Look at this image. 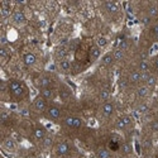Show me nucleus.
Masks as SVG:
<instances>
[{"label":"nucleus","mask_w":158,"mask_h":158,"mask_svg":"<svg viewBox=\"0 0 158 158\" xmlns=\"http://www.w3.org/2000/svg\"><path fill=\"white\" fill-rule=\"evenodd\" d=\"M99 98L101 101H106L109 100V98H110V92H109V90H106V89H104V90H101L100 91V94H99Z\"/></svg>","instance_id":"nucleus-23"},{"label":"nucleus","mask_w":158,"mask_h":158,"mask_svg":"<svg viewBox=\"0 0 158 158\" xmlns=\"http://www.w3.org/2000/svg\"><path fill=\"white\" fill-rule=\"evenodd\" d=\"M120 149L124 154H129L132 152V145L129 143H123V144H120Z\"/></svg>","instance_id":"nucleus-27"},{"label":"nucleus","mask_w":158,"mask_h":158,"mask_svg":"<svg viewBox=\"0 0 158 158\" xmlns=\"http://www.w3.org/2000/svg\"><path fill=\"white\" fill-rule=\"evenodd\" d=\"M56 152H57L58 156H66L70 153V147H68L66 142H60L57 147H56Z\"/></svg>","instance_id":"nucleus-8"},{"label":"nucleus","mask_w":158,"mask_h":158,"mask_svg":"<svg viewBox=\"0 0 158 158\" xmlns=\"http://www.w3.org/2000/svg\"><path fill=\"white\" fill-rule=\"evenodd\" d=\"M156 85H157V79L153 75H149V77L147 79V81H145V86H147L148 89H153Z\"/></svg>","instance_id":"nucleus-18"},{"label":"nucleus","mask_w":158,"mask_h":158,"mask_svg":"<svg viewBox=\"0 0 158 158\" xmlns=\"http://www.w3.org/2000/svg\"><path fill=\"white\" fill-rule=\"evenodd\" d=\"M148 17L149 18H156V17H158V6H156V5H151L148 8Z\"/></svg>","instance_id":"nucleus-20"},{"label":"nucleus","mask_w":158,"mask_h":158,"mask_svg":"<svg viewBox=\"0 0 158 158\" xmlns=\"http://www.w3.org/2000/svg\"><path fill=\"white\" fill-rule=\"evenodd\" d=\"M40 96L46 100H53L55 96H56V92H55L53 89H51V87L42 89V90H40Z\"/></svg>","instance_id":"nucleus-9"},{"label":"nucleus","mask_w":158,"mask_h":158,"mask_svg":"<svg viewBox=\"0 0 158 158\" xmlns=\"http://www.w3.org/2000/svg\"><path fill=\"white\" fill-rule=\"evenodd\" d=\"M0 57L1 58L8 57V51H6L5 47H0Z\"/></svg>","instance_id":"nucleus-31"},{"label":"nucleus","mask_w":158,"mask_h":158,"mask_svg":"<svg viewBox=\"0 0 158 158\" xmlns=\"http://www.w3.org/2000/svg\"><path fill=\"white\" fill-rule=\"evenodd\" d=\"M4 147H5L6 149H9V151H14L15 149V142L10 138H6L5 140H4Z\"/></svg>","instance_id":"nucleus-21"},{"label":"nucleus","mask_w":158,"mask_h":158,"mask_svg":"<svg viewBox=\"0 0 158 158\" xmlns=\"http://www.w3.org/2000/svg\"><path fill=\"white\" fill-rule=\"evenodd\" d=\"M13 22L15 24H18V26H22V24H26L27 23V18H26V15H24L23 11H20V10H17V11H14L13 13Z\"/></svg>","instance_id":"nucleus-5"},{"label":"nucleus","mask_w":158,"mask_h":158,"mask_svg":"<svg viewBox=\"0 0 158 158\" xmlns=\"http://www.w3.org/2000/svg\"><path fill=\"white\" fill-rule=\"evenodd\" d=\"M1 15H3V18H6V17H9L10 15V8H8V3H3Z\"/></svg>","instance_id":"nucleus-26"},{"label":"nucleus","mask_w":158,"mask_h":158,"mask_svg":"<svg viewBox=\"0 0 158 158\" xmlns=\"http://www.w3.org/2000/svg\"><path fill=\"white\" fill-rule=\"evenodd\" d=\"M98 158H111L110 152L105 148H100L98 151Z\"/></svg>","instance_id":"nucleus-22"},{"label":"nucleus","mask_w":158,"mask_h":158,"mask_svg":"<svg viewBox=\"0 0 158 158\" xmlns=\"http://www.w3.org/2000/svg\"><path fill=\"white\" fill-rule=\"evenodd\" d=\"M151 128H152V130L158 132V120H153L152 121V123H151Z\"/></svg>","instance_id":"nucleus-35"},{"label":"nucleus","mask_w":158,"mask_h":158,"mask_svg":"<svg viewBox=\"0 0 158 158\" xmlns=\"http://www.w3.org/2000/svg\"><path fill=\"white\" fill-rule=\"evenodd\" d=\"M51 84H52V79L48 77V76H42V77H39V80H38V86H39L40 90H42V89L50 87Z\"/></svg>","instance_id":"nucleus-10"},{"label":"nucleus","mask_w":158,"mask_h":158,"mask_svg":"<svg viewBox=\"0 0 158 158\" xmlns=\"http://www.w3.org/2000/svg\"><path fill=\"white\" fill-rule=\"evenodd\" d=\"M33 134H34V137H35V139L43 140V139L47 137V132H46V129H44L43 127H37V128L34 129Z\"/></svg>","instance_id":"nucleus-11"},{"label":"nucleus","mask_w":158,"mask_h":158,"mask_svg":"<svg viewBox=\"0 0 158 158\" xmlns=\"http://www.w3.org/2000/svg\"><path fill=\"white\" fill-rule=\"evenodd\" d=\"M138 71L139 72H149V63L147 61H140L138 64Z\"/></svg>","instance_id":"nucleus-19"},{"label":"nucleus","mask_w":158,"mask_h":158,"mask_svg":"<svg viewBox=\"0 0 158 158\" xmlns=\"http://www.w3.org/2000/svg\"><path fill=\"white\" fill-rule=\"evenodd\" d=\"M60 67L62 68L63 71H68L71 68V63H70V61H67V60H61V62H60Z\"/></svg>","instance_id":"nucleus-28"},{"label":"nucleus","mask_w":158,"mask_h":158,"mask_svg":"<svg viewBox=\"0 0 158 158\" xmlns=\"http://www.w3.org/2000/svg\"><path fill=\"white\" fill-rule=\"evenodd\" d=\"M63 124L66 125V127H68V128L79 129V128H81L84 125V121H82V119L77 118V116H67V118H64Z\"/></svg>","instance_id":"nucleus-2"},{"label":"nucleus","mask_w":158,"mask_h":158,"mask_svg":"<svg viewBox=\"0 0 158 158\" xmlns=\"http://www.w3.org/2000/svg\"><path fill=\"white\" fill-rule=\"evenodd\" d=\"M113 62H114V56L113 53H106L101 60V64L103 66H111Z\"/></svg>","instance_id":"nucleus-16"},{"label":"nucleus","mask_w":158,"mask_h":158,"mask_svg":"<svg viewBox=\"0 0 158 158\" xmlns=\"http://www.w3.org/2000/svg\"><path fill=\"white\" fill-rule=\"evenodd\" d=\"M51 144H52V138L51 137H46V138L43 139V145L44 147H50Z\"/></svg>","instance_id":"nucleus-32"},{"label":"nucleus","mask_w":158,"mask_h":158,"mask_svg":"<svg viewBox=\"0 0 158 158\" xmlns=\"http://www.w3.org/2000/svg\"><path fill=\"white\" fill-rule=\"evenodd\" d=\"M17 4H19V5H26L27 1H24V0H23V1H17Z\"/></svg>","instance_id":"nucleus-40"},{"label":"nucleus","mask_w":158,"mask_h":158,"mask_svg":"<svg viewBox=\"0 0 158 158\" xmlns=\"http://www.w3.org/2000/svg\"><path fill=\"white\" fill-rule=\"evenodd\" d=\"M104 8L106 11H109V13H116V11H118V4L114 1H105Z\"/></svg>","instance_id":"nucleus-14"},{"label":"nucleus","mask_w":158,"mask_h":158,"mask_svg":"<svg viewBox=\"0 0 158 158\" xmlns=\"http://www.w3.org/2000/svg\"><path fill=\"white\" fill-rule=\"evenodd\" d=\"M6 44H8V38H6V35L1 33V37H0V46H1V47H5Z\"/></svg>","instance_id":"nucleus-30"},{"label":"nucleus","mask_w":158,"mask_h":158,"mask_svg":"<svg viewBox=\"0 0 158 158\" xmlns=\"http://www.w3.org/2000/svg\"><path fill=\"white\" fill-rule=\"evenodd\" d=\"M8 89H9V92L11 94V96L15 98L17 100L23 99L24 96L27 95V89L24 86V84L20 82L18 80H14V79L9 80V82H8Z\"/></svg>","instance_id":"nucleus-1"},{"label":"nucleus","mask_w":158,"mask_h":158,"mask_svg":"<svg viewBox=\"0 0 158 158\" xmlns=\"http://www.w3.org/2000/svg\"><path fill=\"white\" fill-rule=\"evenodd\" d=\"M132 124V119L129 118V116L124 115L121 116L120 119H118V121H116V128L120 129V130H124L127 127H129V125Z\"/></svg>","instance_id":"nucleus-7"},{"label":"nucleus","mask_w":158,"mask_h":158,"mask_svg":"<svg viewBox=\"0 0 158 158\" xmlns=\"http://www.w3.org/2000/svg\"><path fill=\"white\" fill-rule=\"evenodd\" d=\"M23 61L27 66H33L35 63V61H37V57H35L34 53H26L23 57Z\"/></svg>","instance_id":"nucleus-12"},{"label":"nucleus","mask_w":158,"mask_h":158,"mask_svg":"<svg viewBox=\"0 0 158 158\" xmlns=\"http://www.w3.org/2000/svg\"><path fill=\"white\" fill-rule=\"evenodd\" d=\"M138 111H140V113H147V111H148V106H147L145 104H139Z\"/></svg>","instance_id":"nucleus-34"},{"label":"nucleus","mask_w":158,"mask_h":158,"mask_svg":"<svg viewBox=\"0 0 158 158\" xmlns=\"http://www.w3.org/2000/svg\"><path fill=\"white\" fill-rule=\"evenodd\" d=\"M109 148L111 151H118V149H120V143L116 139H110L109 140Z\"/></svg>","instance_id":"nucleus-24"},{"label":"nucleus","mask_w":158,"mask_h":158,"mask_svg":"<svg viewBox=\"0 0 158 158\" xmlns=\"http://www.w3.org/2000/svg\"><path fill=\"white\" fill-rule=\"evenodd\" d=\"M143 145H145V147H151V140H145Z\"/></svg>","instance_id":"nucleus-39"},{"label":"nucleus","mask_w":158,"mask_h":158,"mask_svg":"<svg viewBox=\"0 0 158 158\" xmlns=\"http://www.w3.org/2000/svg\"><path fill=\"white\" fill-rule=\"evenodd\" d=\"M33 106H34L35 110L39 111V113L47 111V109H48V106H47V100L43 99L42 96H38V98H35L34 101H33Z\"/></svg>","instance_id":"nucleus-3"},{"label":"nucleus","mask_w":158,"mask_h":158,"mask_svg":"<svg viewBox=\"0 0 158 158\" xmlns=\"http://www.w3.org/2000/svg\"><path fill=\"white\" fill-rule=\"evenodd\" d=\"M114 110H115V106H114V104H113V103H110V101L104 103L103 108H101V113H103L104 116H110V115H113Z\"/></svg>","instance_id":"nucleus-6"},{"label":"nucleus","mask_w":158,"mask_h":158,"mask_svg":"<svg viewBox=\"0 0 158 158\" xmlns=\"http://www.w3.org/2000/svg\"><path fill=\"white\" fill-rule=\"evenodd\" d=\"M151 32H152V34L154 35L156 38H158V23L157 24H154V26L152 27V29H151Z\"/></svg>","instance_id":"nucleus-33"},{"label":"nucleus","mask_w":158,"mask_h":158,"mask_svg":"<svg viewBox=\"0 0 158 158\" xmlns=\"http://www.w3.org/2000/svg\"><path fill=\"white\" fill-rule=\"evenodd\" d=\"M96 43H98V47L101 48V47H105V46H106V44H108V40H106V38H105V37H99L98 40H96Z\"/></svg>","instance_id":"nucleus-29"},{"label":"nucleus","mask_w":158,"mask_h":158,"mask_svg":"<svg viewBox=\"0 0 158 158\" xmlns=\"http://www.w3.org/2000/svg\"><path fill=\"white\" fill-rule=\"evenodd\" d=\"M113 56H114V61H121L124 58V51H121V50H115L114 51V53H113Z\"/></svg>","instance_id":"nucleus-25"},{"label":"nucleus","mask_w":158,"mask_h":158,"mask_svg":"<svg viewBox=\"0 0 158 158\" xmlns=\"http://www.w3.org/2000/svg\"><path fill=\"white\" fill-rule=\"evenodd\" d=\"M142 23H143L144 26H148V24L151 23V18H149L148 15H147V17H144V18H142Z\"/></svg>","instance_id":"nucleus-36"},{"label":"nucleus","mask_w":158,"mask_h":158,"mask_svg":"<svg viewBox=\"0 0 158 158\" xmlns=\"http://www.w3.org/2000/svg\"><path fill=\"white\" fill-rule=\"evenodd\" d=\"M153 64H154V68L158 71V56H157V57H156L154 60H153Z\"/></svg>","instance_id":"nucleus-38"},{"label":"nucleus","mask_w":158,"mask_h":158,"mask_svg":"<svg viewBox=\"0 0 158 158\" xmlns=\"http://www.w3.org/2000/svg\"><path fill=\"white\" fill-rule=\"evenodd\" d=\"M46 114H47V118H48V119H51V120H57V119H60V116H61V109H60L58 106H55V105H52V106H50V108L47 109Z\"/></svg>","instance_id":"nucleus-4"},{"label":"nucleus","mask_w":158,"mask_h":158,"mask_svg":"<svg viewBox=\"0 0 158 158\" xmlns=\"http://www.w3.org/2000/svg\"><path fill=\"white\" fill-rule=\"evenodd\" d=\"M129 82L139 84L140 82V72L139 71H132L130 74H129Z\"/></svg>","instance_id":"nucleus-15"},{"label":"nucleus","mask_w":158,"mask_h":158,"mask_svg":"<svg viewBox=\"0 0 158 158\" xmlns=\"http://www.w3.org/2000/svg\"><path fill=\"white\" fill-rule=\"evenodd\" d=\"M128 47V44H127V42H125V40H121L120 42V44H119V50H121V51H124L125 48Z\"/></svg>","instance_id":"nucleus-37"},{"label":"nucleus","mask_w":158,"mask_h":158,"mask_svg":"<svg viewBox=\"0 0 158 158\" xmlns=\"http://www.w3.org/2000/svg\"><path fill=\"white\" fill-rule=\"evenodd\" d=\"M100 53H101V51L98 46H92L90 48V51H89V56H90V60H92V61L98 60L100 57Z\"/></svg>","instance_id":"nucleus-13"},{"label":"nucleus","mask_w":158,"mask_h":158,"mask_svg":"<svg viewBox=\"0 0 158 158\" xmlns=\"http://www.w3.org/2000/svg\"><path fill=\"white\" fill-rule=\"evenodd\" d=\"M137 95H138V98H147L149 95V89L147 86H139L137 90Z\"/></svg>","instance_id":"nucleus-17"}]
</instances>
